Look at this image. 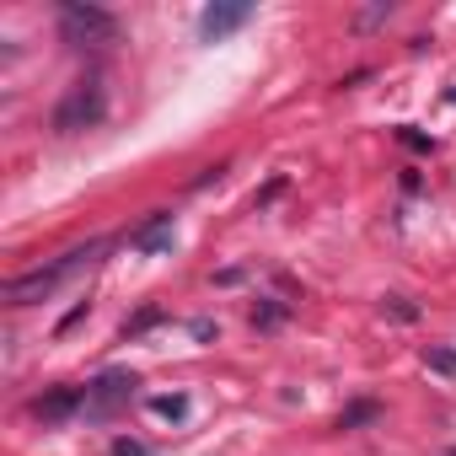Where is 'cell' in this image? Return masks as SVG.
<instances>
[{
  "instance_id": "1",
  "label": "cell",
  "mask_w": 456,
  "mask_h": 456,
  "mask_svg": "<svg viewBox=\"0 0 456 456\" xmlns=\"http://www.w3.org/2000/svg\"><path fill=\"white\" fill-rule=\"evenodd\" d=\"M102 253H108V242H102V237H92V242H81V248L60 253L54 264H38L33 274H17V280L6 285V301H12V306H38V301H49L60 285H70L81 269H92Z\"/></svg>"
},
{
  "instance_id": "2",
  "label": "cell",
  "mask_w": 456,
  "mask_h": 456,
  "mask_svg": "<svg viewBox=\"0 0 456 456\" xmlns=\"http://www.w3.org/2000/svg\"><path fill=\"white\" fill-rule=\"evenodd\" d=\"M60 38L70 49H113L118 44V22L102 6H92V0H65L60 6Z\"/></svg>"
},
{
  "instance_id": "3",
  "label": "cell",
  "mask_w": 456,
  "mask_h": 456,
  "mask_svg": "<svg viewBox=\"0 0 456 456\" xmlns=\"http://www.w3.org/2000/svg\"><path fill=\"white\" fill-rule=\"evenodd\" d=\"M102 113H108V92H102L97 76H86V81H76V86L60 97V108H54L49 124H54V134H81V129H97Z\"/></svg>"
},
{
  "instance_id": "4",
  "label": "cell",
  "mask_w": 456,
  "mask_h": 456,
  "mask_svg": "<svg viewBox=\"0 0 456 456\" xmlns=\"http://www.w3.org/2000/svg\"><path fill=\"white\" fill-rule=\"evenodd\" d=\"M253 22V6L248 0H237V6H204L199 12V38L204 44H220V38H232L237 28H248Z\"/></svg>"
},
{
  "instance_id": "5",
  "label": "cell",
  "mask_w": 456,
  "mask_h": 456,
  "mask_svg": "<svg viewBox=\"0 0 456 456\" xmlns=\"http://www.w3.org/2000/svg\"><path fill=\"white\" fill-rule=\"evenodd\" d=\"M134 387H140V381H134L129 370H108V376H97V381L86 387V408H92V413H108V408L124 403Z\"/></svg>"
},
{
  "instance_id": "6",
  "label": "cell",
  "mask_w": 456,
  "mask_h": 456,
  "mask_svg": "<svg viewBox=\"0 0 456 456\" xmlns=\"http://www.w3.org/2000/svg\"><path fill=\"white\" fill-rule=\"evenodd\" d=\"M177 242V232H172V215H151L145 225H140V232L129 237V248L134 253H167Z\"/></svg>"
},
{
  "instance_id": "7",
  "label": "cell",
  "mask_w": 456,
  "mask_h": 456,
  "mask_svg": "<svg viewBox=\"0 0 456 456\" xmlns=\"http://www.w3.org/2000/svg\"><path fill=\"white\" fill-rule=\"evenodd\" d=\"M76 408H86V392H81V387H60V392H49V397L33 403V413H38L44 424H60V419L76 413Z\"/></svg>"
},
{
  "instance_id": "8",
  "label": "cell",
  "mask_w": 456,
  "mask_h": 456,
  "mask_svg": "<svg viewBox=\"0 0 456 456\" xmlns=\"http://www.w3.org/2000/svg\"><path fill=\"white\" fill-rule=\"evenodd\" d=\"M151 413H161V419H183V413H188V397H183V392H172V397H151Z\"/></svg>"
},
{
  "instance_id": "9",
  "label": "cell",
  "mask_w": 456,
  "mask_h": 456,
  "mask_svg": "<svg viewBox=\"0 0 456 456\" xmlns=\"http://www.w3.org/2000/svg\"><path fill=\"white\" fill-rule=\"evenodd\" d=\"M424 360H429V370H440V376H456V349H429Z\"/></svg>"
},
{
  "instance_id": "10",
  "label": "cell",
  "mask_w": 456,
  "mask_h": 456,
  "mask_svg": "<svg viewBox=\"0 0 456 456\" xmlns=\"http://www.w3.org/2000/svg\"><path fill=\"white\" fill-rule=\"evenodd\" d=\"M113 456H151V451H145L140 440H129V435H118V440H113Z\"/></svg>"
},
{
  "instance_id": "11",
  "label": "cell",
  "mask_w": 456,
  "mask_h": 456,
  "mask_svg": "<svg viewBox=\"0 0 456 456\" xmlns=\"http://www.w3.org/2000/svg\"><path fill=\"white\" fill-rule=\"evenodd\" d=\"M370 413H376V408H370V403H360V408H349L338 424H344V429H354V424H360V419H370Z\"/></svg>"
},
{
  "instance_id": "12",
  "label": "cell",
  "mask_w": 456,
  "mask_h": 456,
  "mask_svg": "<svg viewBox=\"0 0 456 456\" xmlns=\"http://www.w3.org/2000/svg\"><path fill=\"white\" fill-rule=\"evenodd\" d=\"M403 145H413V151H429V140H424L419 129H403Z\"/></svg>"
},
{
  "instance_id": "13",
  "label": "cell",
  "mask_w": 456,
  "mask_h": 456,
  "mask_svg": "<svg viewBox=\"0 0 456 456\" xmlns=\"http://www.w3.org/2000/svg\"><path fill=\"white\" fill-rule=\"evenodd\" d=\"M387 306H392V312H397V317H403V322H413V306H408V301H403V296H392V301H387Z\"/></svg>"
},
{
  "instance_id": "14",
  "label": "cell",
  "mask_w": 456,
  "mask_h": 456,
  "mask_svg": "<svg viewBox=\"0 0 456 456\" xmlns=\"http://www.w3.org/2000/svg\"><path fill=\"white\" fill-rule=\"evenodd\" d=\"M451 456H456V445H451Z\"/></svg>"
}]
</instances>
